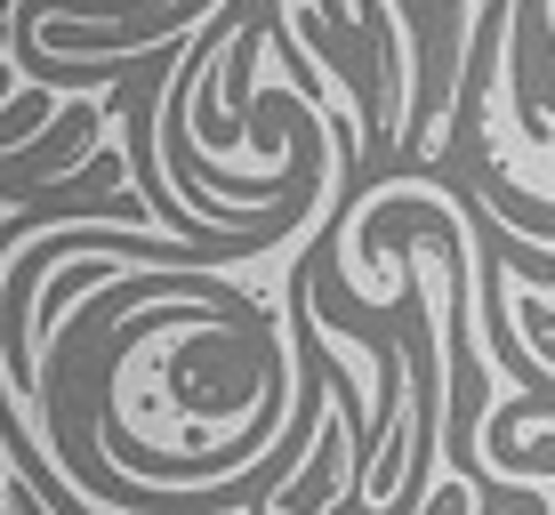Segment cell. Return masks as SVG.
Returning <instances> with one entry per match:
<instances>
[{"mask_svg":"<svg viewBox=\"0 0 555 515\" xmlns=\"http://www.w3.org/2000/svg\"><path fill=\"white\" fill-rule=\"evenodd\" d=\"M98 129H105V105H73L65 121H56V138H49V145H16V154L0 162V194H9V202H25L41 178H56V169H73V162H81Z\"/></svg>","mask_w":555,"mask_h":515,"instance_id":"cell-1","label":"cell"},{"mask_svg":"<svg viewBox=\"0 0 555 515\" xmlns=\"http://www.w3.org/2000/svg\"><path fill=\"white\" fill-rule=\"evenodd\" d=\"M500 467H507V475H555V435H540V443H515Z\"/></svg>","mask_w":555,"mask_h":515,"instance_id":"cell-2","label":"cell"}]
</instances>
